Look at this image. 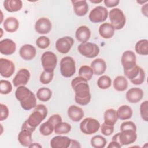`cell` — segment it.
I'll list each match as a JSON object with an SVG mask.
<instances>
[{
  "instance_id": "6da1fadb",
  "label": "cell",
  "mask_w": 148,
  "mask_h": 148,
  "mask_svg": "<svg viewBox=\"0 0 148 148\" xmlns=\"http://www.w3.org/2000/svg\"><path fill=\"white\" fill-rule=\"evenodd\" d=\"M87 82L80 76L76 77L71 81V86L75 94V101L82 106L88 104L91 98Z\"/></svg>"
},
{
  "instance_id": "7a4b0ae2",
  "label": "cell",
  "mask_w": 148,
  "mask_h": 148,
  "mask_svg": "<svg viewBox=\"0 0 148 148\" xmlns=\"http://www.w3.org/2000/svg\"><path fill=\"white\" fill-rule=\"evenodd\" d=\"M15 97L20 102L21 108L25 110H29L36 107V97L25 86H19L15 91Z\"/></svg>"
},
{
  "instance_id": "3957f363",
  "label": "cell",
  "mask_w": 148,
  "mask_h": 148,
  "mask_svg": "<svg viewBox=\"0 0 148 148\" xmlns=\"http://www.w3.org/2000/svg\"><path fill=\"white\" fill-rule=\"evenodd\" d=\"M47 113V107L43 104H38L34 108L33 112L29 115L26 121L30 127L36 128L45 119Z\"/></svg>"
},
{
  "instance_id": "277c9868",
  "label": "cell",
  "mask_w": 148,
  "mask_h": 148,
  "mask_svg": "<svg viewBox=\"0 0 148 148\" xmlns=\"http://www.w3.org/2000/svg\"><path fill=\"white\" fill-rule=\"evenodd\" d=\"M110 24L116 30L122 29L126 23V18L123 12L119 8L111 9L108 13Z\"/></svg>"
},
{
  "instance_id": "5b68a950",
  "label": "cell",
  "mask_w": 148,
  "mask_h": 148,
  "mask_svg": "<svg viewBox=\"0 0 148 148\" xmlns=\"http://www.w3.org/2000/svg\"><path fill=\"white\" fill-rule=\"evenodd\" d=\"M137 139L136 131L133 130H124L116 134L112 137V140L119 142L121 146L130 145L134 143Z\"/></svg>"
},
{
  "instance_id": "8992f818",
  "label": "cell",
  "mask_w": 148,
  "mask_h": 148,
  "mask_svg": "<svg viewBox=\"0 0 148 148\" xmlns=\"http://www.w3.org/2000/svg\"><path fill=\"white\" fill-rule=\"evenodd\" d=\"M60 67L61 74L66 78L72 77L76 72L75 61L70 56L64 57L61 60Z\"/></svg>"
},
{
  "instance_id": "52a82bcc",
  "label": "cell",
  "mask_w": 148,
  "mask_h": 148,
  "mask_svg": "<svg viewBox=\"0 0 148 148\" xmlns=\"http://www.w3.org/2000/svg\"><path fill=\"white\" fill-rule=\"evenodd\" d=\"M100 127L99 122L91 117L85 118L80 124L81 132L86 135H92L96 133L99 130Z\"/></svg>"
},
{
  "instance_id": "ba28073f",
  "label": "cell",
  "mask_w": 148,
  "mask_h": 148,
  "mask_svg": "<svg viewBox=\"0 0 148 148\" xmlns=\"http://www.w3.org/2000/svg\"><path fill=\"white\" fill-rule=\"evenodd\" d=\"M44 71L53 72L57 64V57L55 53L50 51L44 52L40 58Z\"/></svg>"
},
{
  "instance_id": "9c48e42d",
  "label": "cell",
  "mask_w": 148,
  "mask_h": 148,
  "mask_svg": "<svg viewBox=\"0 0 148 148\" xmlns=\"http://www.w3.org/2000/svg\"><path fill=\"white\" fill-rule=\"evenodd\" d=\"M78 51L84 57L92 58L98 55L100 51L99 46L94 43H82L77 46Z\"/></svg>"
},
{
  "instance_id": "30bf717a",
  "label": "cell",
  "mask_w": 148,
  "mask_h": 148,
  "mask_svg": "<svg viewBox=\"0 0 148 148\" xmlns=\"http://www.w3.org/2000/svg\"><path fill=\"white\" fill-rule=\"evenodd\" d=\"M108 17L107 9L102 6H97L90 12L88 18L93 23H99L105 21Z\"/></svg>"
},
{
  "instance_id": "8fae6325",
  "label": "cell",
  "mask_w": 148,
  "mask_h": 148,
  "mask_svg": "<svg viewBox=\"0 0 148 148\" xmlns=\"http://www.w3.org/2000/svg\"><path fill=\"white\" fill-rule=\"evenodd\" d=\"M74 44V40L71 36H64L58 39L56 42V50L61 54L68 53Z\"/></svg>"
},
{
  "instance_id": "7c38bea8",
  "label": "cell",
  "mask_w": 148,
  "mask_h": 148,
  "mask_svg": "<svg viewBox=\"0 0 148 148\" xmlns=\"http://www.w3.org/2000/svg\"><path fill=\"white\" fill-rule=\"evenodd\" d=\"M121 62L124 71L129 70L136 65V57L131 50L125 51L121 57Z\"/></svg>"
},
{
  "instance_id": "4fadbf2b",
  "label": "cell",
  "mask_w": 148,
  "mask_h": 148,
  "mask_svg": "<svg viewBox=\"0 0 148 148\" xmlns=\"http://www.w3.org/2000/svg\"><path fill=\"white\" fill-rule=\"evenodd\" d=\"M15 71V65L10 60L1 58H0V73L1 75L5 78L11 77Z\"/></svg>"
},
{
  "instance_id": "5bb4252c",
  "label": "cell",
  "mask_w": 148,
  "mask_h": 148,
  "mask_svg": "<svg viewBox=\"0 0 148 148\" xmlns=\"http://www.w3.org/2000/svg\"><path fill=\"white\" fill-rule=\"evenodd\" d=\"M30 76L31 74L28 69L26 68H21L17 72L12 80V83L14 86L16 87L25 86L28 83Z\"/></svg>"
},
{
  "instance_id": "9a60e30c",
  "label": "cell",
  "mask_w": 148,
  "mask_h": 148,
  "mask_svg": "<svg viewBox=\"0 0 148 148\" xmlns=\"http://www.w3.org/2000/svg\"><path fill=\"white\" fill-rule=\"evenodd\" d=\"M52 28V24L50 20L46 17H41L35 23V29L39 34H47Z\"/></svg>"
},
{
  "instance_id": "2e32d148",
  "label": "cell",
  "mask_w": 148,
  "mask_h": 148,
  "mask_svg": "<svg viewBox=\"0 0 148 148\" xmlns=\"http://www.w3.org/2000/svg\"><path fill=\"white\" fill-rule=\"evenodd\" d=\"M16 50V44L12 39L6 38L0 41V52L5 56L13 54Z\"/></svg>"
},
{
  "instance_id": "e0dca14e",
  "label": "cell",
  "mask_w": 148,
  "mask_h": 148,
  "mask_svg": "<svg viewBox=\"0 0 148 148\" xmlns=\"http://www.w3.org/2000/svg\"><path fill=\"white\" fill-rule=\"evenodd\" d=\"M143 91L138 87H133L130 88L126 92V99L130 103H135L139 102L143 97Z\"/></svg>"
},
{
  "instance_id": "ac0fdd59",
  "label": "cell",
  "mask_w": 148,
  "mask_h": 148,
  "mask_svg": "<svg viewBox=\"0 0 148 148\" xmlns=\"http://www.w3.org/2000/svg\"><path fill=\"white\" fill-rule=\"evenodd\" d=\"M19 54L23 60L30 61L35 57L36 50L34 46L30 44H25L20 47Z\"/></svg>"
},
{
  "instance_id": "d6986e66",
  "label": "cell",
  "mask_w": 148,
  "mask_h": 148,
  "mask_svg": "<svg viewBox=\"0 0 148 148\" xmlns=\"http://www.w3.org/2000/svg\"><path fill=\"white\" fill-rule=\"evenodd\" d=\"M71 139L68 136L60 135L53 137L50 140V146L52 148H68L69 147Z\"/></svg>"
},
{
  "instance_id": "ffe728a7",
  "label": "cell",
  "mask_w": 148,
  "mask_h": 148,
  "mask_svg": "<svg viewBox=\"0 0 148 148\" xmlns=\"http://www.w3.org/2000/svg\"><path fill=\"white\" fill-rule=\"evenodd\" d=\"M73 5V8L76 15L79 17L85 16L88 11V5L86 1H71Z\"/></svg>"
},
{
  "instance_id": "44dd1931",
  "label": "cell",
  "mask_w": 148,
  "mask_h": 148,
  "mask_svg": "<svg viewBox=\"0 0 148 148\" xmlns=\"http://www.w3.org/2000/svg\"><path fill=\"white\" fill-rule=\"evenodd\" d=\"M67 113L69 118L74 122L80 121L84 116V112L82 108L74 105L68 108Z\"/></svg>"
},
{
  "instance_id": "7402d4cb",
  "label": "cell",
  "mask_w": 148,
  "mask_h": 148,
  "mask_svg": "<svg viewBox=\"0 0 148 148\" xmlns=\"http://www.w3.org/2000/svg\"><path fill=\"white\" fill-rule=\"evenodd\" d=\"M75 37L79 42H81V43L87 42L91 37V31L87 26H80L76 31Z\"/></svg>"
},
{
  "instance_id": "603a6c76",
  "label": "cell",
  "mask_w": 148,
  "mask_h": 148,
  "mask_svg": "<svg viewBox=\"0 0 148 148\" xmlns=\"http://www.w3.org/2000/svg\"><path fill=\"white\" fill-rule=\"evenodd\" d=\"M90 67L92 69L94 74L101 75L105 73L106 69V64L103 59L98 58L91 62Z\"/></svg>"
},
{
  "instance_id": "cb8c5ba5",
  "label": "cell",
  "mask_w": 148,
  "mask_h": 148,
  "mask_svg": "<svg viewBox=\"0 0 148 148\" xmlns=\"http://www.w3.org/2000/svg\"><path fill=\"white\" fill-rule=\"evenodd\" d=\"M98 32L102 38L110 39L113 36L115 29L110 23H103L99 26Z\"/></svg>"
},
{
  "instance_id": "d4e9b609",
  "label": "cell",
  "mask_w": 148,
  "mask_h": 148,
  "mask_svg": "<svg viewBox=\"0 0 148 148\" xmlns=\"http://www.w3.org/2000/svg\"><path fill=\"white\" fill-rule=\"evenodd\" d=\"M32 132L28 130H21L18 135L19 143L24 147H29L32 143Z\"/></svg>"
},
{
  "instance_id": "484cf974",
  "label": "cell",
  "mask_w": 148,
  "mask_h": 148,
  "mask_svg": "<svg viewBox=\"0 0 148 148\" xmlns=\"http://www.w3.org/2000/svg\"><path fill=\"white\" fill-rule=\"evenodd\" d=\"M3 26L6 31L13 33L18 29L19 27V21L16 17H9L5 20Z\"/></svg>"
},
{
  "instance_id": "4316f807",
  "label": "cell",
  "mask_w": 148,
  "mask_h": 148,
  "mask_svg": "<svg viewBox=\"0 0 148 148\" xmlns=\"http://www.w3.org/2000/svg\"><path fill=\"white\" fill-rule=\"evenodd\" d=\"M3 7L9 12H16L20 10L23 7V2L20 0H5Z\"/></svg>"
},
{
  "instance_id": "83f0119b",
  "label": "cell",
  "mask_w": 148,
  "mask_h": 148,
  "mask_svg": "<svg viewBox=\"0 0 148 148\" xmlns=\"http://www.w3.org/2000/svg\"><path fill=\"white\" fill-rule=\"evenodd\" d=\"M116 112L118 119L121 120H127L131 119L133 114L132 109L127 105L120 106Z\"/></svg>"
},
{
  "instance_id": "f1b7e54d",
  "label": "cell",
  "mask_w": 148,
  "mask_h": 148,
  "mask_svg": "<svg viewBox=\"0 0 148 148\" xmlns=\"http://www.w3.org/2000/svg\"><path fill=\"white\" fill-rule=\"evenodd\" d=\"M128 85V83L127 78L121 75L116 77L113 83V86L114 90L119 92L125 91L127 88Z\"/></svg>"
},
{
  "instance_id": "f546056e",
  "label": "cell",
  "mask_w": 148,
  "mask_h": 148,
  "mask_svg": "<svg viewBox=\"0 0 148 148\" xmlns=\"http://www.w3.org/2000/svg\"><path fill=\"white\" fill-rule=\"evenodd\" d=\"M103 119L105 124L110 125H114L118 119L116 110L113 108L106 109L104 112Z\"/></svg>"
},
{
  "instance_id": "4dcf8cb0",
  "label": "cell",
  "mask_w": 148,
  "mask_h": 148,
  "mask_svg": "<svg viewBox=\"0 0 148 148\" xmlns=\"http://www.w3.org/2000/svg\"><path fill=\"white\" fill-rule=\"evenodd\" d=\"M52 96L51 90L47 87H42L36 92V98L42 102H47Z\"/></svg>"
},
{
  "instance_id": "1f68e13d",
  "label": "cell",
  "mask_w": 148,
  "mask_h": 148,
  "mask_svg": "<svg viewBox=\"0 0 148 148\" xmlns=\"http://www.w3.org/2000/svg\"><path fill=\"white\" fill-rule=\"evenodd\" d=\"M135 49L137 54L147 56L148 54V40L147 39L138 40L135 45Z\"/></svg>"
},
{
  "instance_id": "d6a6232c",
  "label": "cell",
  "mask_w": 148,
  "mask_h": 148,
  "mask_svg": "<svg viewBox=\"0 0 148 148\" xmlns=\"http://www.w3.org/2000/svg\"><path fill=\"white\" fill-rule=\"evenodd\" d=\"M71 125L66 122H60L54 126V132L56 134L62 135L68 134L71 131Z\"/></svg>"
},
{
  "instance_id": "836d02e7",
  "label": "cell",
  "mask_w": 148,
  "mask_h": 148,
  "mask_svg": "<svg viewBox=\"0 0 148 148\" xmlns=\"http://www.w3.org/2000/svg\"><path fill=\"white\" fill-rule=\"evenodd\" d=\"M94 72L91 68L88 65H84L79 68V76L83 77L87 81L90 80L92 77Z\"/></svg>"
},
{
  "instance_id": "e575fe53",
  "label": "cell",
  "mask_w": 148,
  "mask_h": 148,
  "mask_svg": "<svg viewBox=\"0 0 148 148\" xmlns=\"http://www.w3.org/2000/svg\"><path fill=\"white\" fill-rule=\"evenodd\" d=\"M54 130V125L49 120L42 123L39 127V132L43 136H49Z\"/></svg>"
},
{
  "instance_id": "d590c367",
  "label": "cell",
  "mask_w": 148,
  "mask_h": 148,
  "mask_svg": "<svg viewBox=\"0 0 148 148\" xmlns=\"http://www.w3.org/2000/svg\"><path fill=\"white\" fill-rule=\"evenodd\" d=\"M90 142L91 146L94 148H103L107 143V140L102 136L98 135L93 136Z\"/></svg>"
},
{
  "instance_id": "8d00e7d4",
  "label": "cell",
  "mask_w": 148,
  "mask_h": 148,
  "mask_svg": "<svg viewBox=\"0 0 148 148\" xmlns=\"http://www.w3.org/2000/svg\"><path fill=\"white\" fill-rule=\"evenodd\" d=\"M112 85V79L107 75H102L97 80L98 87L102 90L109 88Z\"/></svg>"
},
{
  "instance_id": "74e56055",
  "label": "cell",
  "mask_w": 148,
  "mask_h": 148,
  "mask_svg": "<svg viewBox=\"0 0 148 148\" xmlns=\"http://www.w3.org/2000/svg\"><path fill=\"white\" fill-rule=\"evenodd\" d=\"M12 85L11 83L6 80H1L0 81V93L6 95L11 92L12 90Z\"/></svg>"
},
{
  "instance_id": "f35d334b",
  "label": "cell",
  "mask_w": 148,
  "mask_h": 148,
  "mask_svg": "<svg viewBox=\"0 0 148 148\" xmlns=\"http://www.w3.org/2000/svg\"><path fill=\"white\" fill-rule=\"evenodd\" d=\"M140 67L138 65H135L134 68L127 70V71H124V75L127 77L128 79L130 80H133L135 79L139 75L140 70Z\"/></svg>"
},
{
  "instance_id": "ab89813d",
  "label": "cell",
  "mask_w": 148,
  "mask_h": 148,
  "mask_svg": "<svg viewBox=\"0 0 148 148\" xmlns=\"http://www.w3.org/2000/svg\"><path fill=\"white\" fill-rule=\"evenodd\" d=\"M53 77H54V72H47L46 71H43L40 75L39 80L41 83L44 84H47L52 81Z\"/></svg>"
},
{
  "instance_id": "60d3db41",
  "label": "cell",
  "mask_w": 148,
  "mask_h": 148,
  "mask_svg": "<svg viewBox=\"0 0 148 148\" xmlns=\"http://www.w3.org/2000/svg\"><path fill=\"white\" fill-rule=\"evenodd\" d=\"M50 44V40L49 38L45 36H41L39 37L36 40V45L41 49H45L47 48Z\"/></svg>"
},
{
  "instance_id": "b9f144b4",
  "label": "cell",
  "mask_w": 148,
  "mask_h": 148,
  "mask_svg": "<svg viewBox=\"0 0 148 148\" xmlns=\"http://www.w3.org/2000/svg\"><path fill=\"white\" fill-rule=\"evenodd\" d=\"M140 114L142 119L145 121H148V101H145L140 105Z\"/></svg>"
},
{
  "instance_id": "7bdbcfd3",
  "label": "cell",
  "mask_w": 148,
  "mask_h": 148,
  "mask_svg": "<svg viewBox=\"0 0 148 148\" xmlns=\"http://www.w3.org/2000/svg\"><path fill=\"white\" fill-rule=\"evenodd\" d=\"M102 134L105 136H109L114 132V125H110L103 123L100 127Z\"/></svg>"
},
{
  "instance_id": "ee69618b",
  "label": "cell",
  "mask_w": 148,
  "mask_h": 148,
  "mask_svg": "<svg viewBox=\"0 0 148 148\" xmlns=\"http://www.w3.org/2000/svg\"><path fill=\"white\" fill-rule=\"evenodd\" d=\"M145 71L141 68L139 73L138 75V76L134 79L130 80V82L135 85H140L142 84L144 81H145Z\"/></svg>"
},
{
  "instance_id": "f6af8a7d",
  "label": "cell",
  "mask_w": 148,
  "mask_h": 148,
  "mask_svg": "<svg viewBox=\"0 0 148 148\" xmlns=\"http://www.w3.org/2000/svg\"><path fill=\"white\" fill-rule=\"evenodd\" d=\"M127 130L136 131V126L135 124L131 121H125L122 123L120 125V131Z\"/></svg>"
},
{
  "instance_id": "bcb514c9",
  "label": "cell",
  "mask_w": 148,
  "mask_h": 148,
  "mask_svg": "<svg viewBox=\"0 0 148 148\" xmlns=\"http://www.w3.org/2000/svg\"><path fill=\"white\" fill-rule=\"evenodd\" d=\"M0 121H3L6 120L9 114V110L7 106L5 104L1 103L0 104Z\"/></svg>"
},
{
  "instance_id": "7dc6e473",
  "label": "cell",
  "mask_w": 148,
  "mask_h": 148,
  "mask_svg": "<svg viewBox=\"0 0 148 148\" xmlns=\"http://www.w3.org/2000/svg\"><path fill=\"white\" fill-rule=\"evenodd\" d=\"M47 120L50 121L54 126L58 123L62 121L61 116L58 114H54L51 115Z\"/></svg>"
},
{
  "instance_id": "c3c4849f",
  "label": "cell",
  "mask_w": 148,
  "mask_h": 148,
  "mask_svg": "<svg viewBox=\"0 0 148 148\" xmlns=\"http://www.w3.org/2000/svg\"><path fill=\"white\" fill-rule=\"evenodd\" d=\"M105 5L107 8L116 7L120 3L119 0H105L103 1Z\"/></svg>"
},
{
  "instance_id": "681fc988",
  "label": "cell",
  "mask_w": 148,
  "mask_h": 148,
  "mask_svg": "<svg viewBox=\"0 0 148 148\" xmlns=\"http://www.w3.org/2000/svg\"><path fill=\"white\" fill-rule=\"evenodd\" d=\"M121 147V145L119 142L114 140H112L107 146L108 148H120Z\"/></svg>"
},
{
  "instance_id": "f907efd6",
  "label": "cell",
  "mask_w": 148,
  "mask_h": 148,
  "mask_svg": "<svg viewBox=\"0 0 148 148\" xmlns=\"http://www.w3.org/2000/svg\"><path fill=\"white\" fill-rule=\"evenodd\" d=\"M36 128H34L31 127H30L28 124L27 123V122L26 121V120L24 121V123L22 124V126H21V130H28L31 132H34L35 131Z\"/></svg>"
},
{
  "instance_id": "816d5d0a",
  "label": "cell",
  "mask_w": 148,
  "mask_h": 148,
  "mask_svg": "<svg viewBox=\"0 0 148 148\" xmlns=\"http://www.w3.org/2000/svg\"><path fill=\"white\" fill-rule=\"evenodd\" d=\"M81 146L80 145V143L79 142H77L76 140H73V139H71V144L69 146V147H80Z\"/></svg>"
},
{
  "instance_id": "f5cc1de1",
  "label": "cell",
  "mask_w": 148,
  "mask_h": 148,
  "mask_svg": "<svg viewBox=\"0 0 148 148\" xmlns=\"http://www.w3.org/2000/svg\"><path fill=\"white\" fill-rule=\"evenodd\" d=\"M147 3H146L143 6H142V8H141V11H142V14L145 16L146 17H147Z\"/></svg>"
},
{
  "instance_id": "db71d44e",
  "label": "cell",
  "mask_w": 148,
  "mask_h": 148,
  "mask_svg": "<svg viewBox=\"0 0 148 148\" xmlns=\"http://www.w3.org/2000/svg\"><path fill=\"white\" fill-rule=\"evenodd\" d=\"M36 147V148H38V147H39V148H41V147H42V145H40L39 143H32L29 146V147Z\"/></svg>"
},
{
  "instance_id": "11a10c76",
  "label": "cell",
  "mask_w": 148,
  "mask_h": 148,
  "mask_svg": "<svg viewBox=\"0 0 148 148\" xmlns=\"http://www.w3.org/2000/svg\"><path fill=\"white\" fill-rule=\"evenodd\" d=\"M90 2H91V3H99L101 2H102V0H100V1H97V0H90Z\"/></svg>"
},
{
  "instance_id": "9f6ffc18",
  "label": "cell",
  "mask_w": 148,
  "mask_h": 148,
  "mask_svg": "<svg viewBox=\"0 0 148 148\" xmlns=\"http://www.w3.org/2000/svg\"><path fill=\"white\" fill-rule=\"evenodd\" d=\"M136 2L139 4H143L145 3H147V1H137Z\"/></svg>"
},
{
  "instance_id": "6f0895ef",
  "label": "cell",
  "mask_w": 148,
  "mask_h": 148,
  "mask_svg": "<svg viewBox=\"0 0 148 148\" xmlns=\"http://www.w3.org/2000/svg\"><path fill=\"white\" fill-rule=\"evenodd\" d=\"M1 24L2 23V20H3V13H2V11H1Z\"/></svg>"
},
{
  "instance_id": "680465c9",
  "label": "cell",
  "mask_w": 148,
  "mask_h": 148,
  "mask_svg": "<svg viewBox=\"0 0 148 148\" xmlns=\"http://www.w3.org/2000/svg\"><path fill=\"white\" fill-rule=\"evenodd\" d=\"M1 36H0V38H2V34H3V30H2V28H1Z\"/></svg>"
},
{
  "instance_id": "91938a15",
  "label": "cell",
  "mask_w": 148,
  "mask_h": 148,
  "mask_svg": "<svg viewBox=\"0 0 148 148\" xmlns=\"http://www.w3.org/2000/svg\"><path fill=\"white\" fill-rule=\"evenodd\" d=\"M0 125H1V134H2V131H3V127H2V125L1 124Z\"/></svg>"
}]
</instances>
